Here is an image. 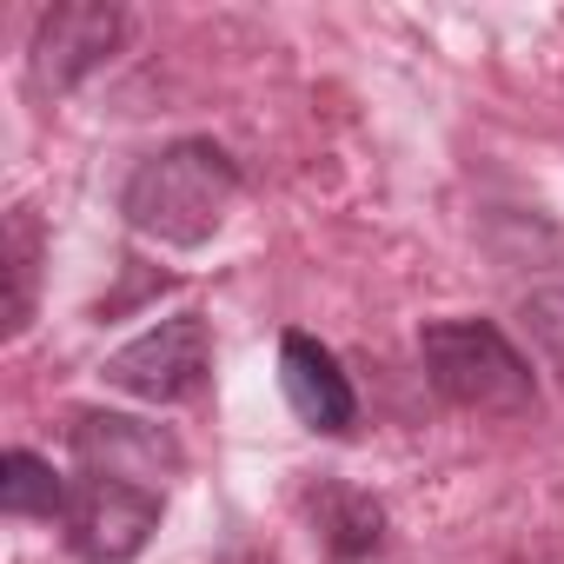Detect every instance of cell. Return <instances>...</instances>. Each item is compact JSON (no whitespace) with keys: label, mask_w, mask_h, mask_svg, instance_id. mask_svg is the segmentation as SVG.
Masks as SVG:
<instances>
[{"label":"cell","mask_w":564,"mask_h":564,"mask_svg":"<svg viewBox=\"0 0 564 564\" xmlns=\"http://www.w3.org/2000/svg\"><path fill=\"white\" fill-rule=\"evenodd\" d=\"M313 538L326 544V557L359 564L386 544V511H379V498H366L352 485H319L313 491Z\"/></svg>","instance_id":"obj_8"},{"label":"cell","mask_w":564,"mask_h":564,"mask_svg":"<svg viewBox=\"0 0 564 564\" xmlns=\"http://www.w3.org/2000/svg\"><path fill=\"white\" fill-rule=\"evenodd\" d=\"M160 531V491L127 485V478H74L67 511H61V538L74 557L87 564H127L147 551V538Z\"/></svg>","instance_id":"obj_4"},{"label":"cell","mask_w":564,"mask_h":564,"mask_svg":"<svg viewBox=\"0 0 564 564\" xmlns=\"http://www.w3.org/2000/svg\"><path fill=\"white\" fill-rule=\"evenodd\" d=\"M74 478H61L41 452H0V511L8 518H61Z\"/></svg>","instance_id":"obj_9"},{"label":"cell","mask_w":564,"mask_h":564,"mask_svg":"<svg viewBox=\"0 0 564 564\" xmlns=\"http://www.w3.org/2000/svg\"><path fill=\"white\" fill-rule=\"evenodd\" d=\"M419 359L438 399L465 405V412H498L518 419L538 405V372L531 359L505 339V326L491 319H432L419 333Z\"/></svg>","instance_id":"obj_2"},{"label":"cell","mask_w":564,"mask_h":564,"mask_svg":"<svg viewBox=\"0 0 564 564\" xmlns=\"http://www.w3.org/2000/svg\"><path fill=\"white\" fill-rule=\"evenodd\" d=\"M279 392H286V405H293V419L306 432L346 438L359 425V392H352L346 366L313 333H286V339H279Z\"/></svg>","instance_id":"obj_7"},{"label":"cell","mask_w":564,"mask_h":564,"mask_svg":"<svg viewBox=\"0 0 564 564\" xmlns=\"http://www.w3.org/2000/svg\"><path fill=\"white\" fill-rule=\"evenodd\" d=\"M0 265H8V306H0V333L21 339L34 319V286H41V226L28 206L8 213V246H0Z\"/></svg>","instance_id":"obj_10"},{"label":"cell","mask_w":564,"mask_h":564,"mask_svg":"<svg viewBox=\"0 0 564 564\" xmlns=\"http://www.w3.org/2000/svg\"><path fill=\"white\" fill-rule=\"evenodd\" d=\"M120 34H127V14L107 8V0H61V8H47L28 47L34 94H74L94 67H107Z\"/></svg>","instance_id":"obj_5"},{"label":"cell","mask_w":564,"mask_h":564,"mask_svg":"<svg viewBox=\"0 0 564 564\" xmlns=\"http://www.w3.org/2000/svg\"><path fill=\"white\" fill-rule=\"evenodd\" d=\"M74 465L87 478H127V485L160 491L186 458H180V438L166 425H147L127 412H80L74 419Z\"/></svg>","instance_id":"obj_6"},{"label":"cell","mask_w":564,"mask_h":564,"mask_svg":"<svg viewBox=\"0 0 564 564\" xmlns=\"http://www.w3.org/2000/svg\"><path fill=\"white\" fill-rule=\"evenodd\" d=\"M232 199H239V160L219 140H173L147 153L120 186L127 226L160 246H206L226 226Z\"/></svg>","instance_id":"obj_1"},{"label":"cell","mask_w":564,"mask_h":564,"mask_svg":"<svg viewBox=\"0 0 564 564\" xmlns=\"http://www.w3.org/2000/svg\"><path fill=\"white\" fill-rule=\"evenodd\" d=\"M206 366H213V339H206V319L199 313H173L160 326H147L140 339H127L100 379L120 386L127 399H147V405H180L206 386Z\"/></svg>","instance_id":"obj_3"}]
</instances>
